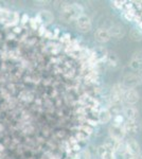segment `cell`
Masks as SVG:
<instances>
[{
    "label": "cell",
    "mask_w": 142,
    "mask_h": 159,
    "mask_svg": "<svg viewBox=\"0 0 142 159\" xmlns=\"http://www.w3.org/2000/svg\"><path fill=\"white\" fill-rule=\"evenodd\" d=\"M109 135L112 137V139L113 141H121L123 140L125 136V132L123 129V126L121 125H116V124H112L109 126Z\"/></svg>",
    "instance_id": "cell-1"
},
{
    "label": "cell",
    "mask_w": 142,
    "mask_h": 159,
    "mask_svg": "<svg viewBox=\"0 0 142 159\" xmlns=\"http://www.w3.org/2000/svg\"><path fill=\"white\" fill-rule=\"evenodd\" d=\"M142 79L137 74H128L124 78V81H123V84H124L125 87H127V89H134L135 87L141 84Z\"/></svg>",
    "instance_id": "cell-2"
},
{
    "label": "cell",
    "mask_w": 142,
    "mask_h": 159,
    "mask_svg": "<svg viewBox=\"0 0 142 159\" xmlns=\"http://www.w3.org/2000/svg\"><path fill=\"white\" fill-rule=\"evenodd\" d=\"M77 29L82 32H88L91 29V21L88 16L83 14L77 17Z\"/></svg>",
    "instance_id": "cell-3"
},
{
    "label": "cell",
    "mask_w": 142,
    "mask_h": 159,
    "mask_svg": "<svg viewBox=\"0 0 142 159\" xmlns=\"http://www.w3.org/2000/svg\"><path fill=\"white\" fill-rule=\"evenodd\" d=\"M123 99L127 104H136L139 101V93L135 89H127L123 92Z\"/></svg>",
    "instance_id": "cell-4"
},
{
    "label": "cell",
    "mask_w": 142,
    "mask_h": 159,
    "mask_svg": "<svg viewBox=\"0 0 142 159\" xmlns=\"http://www.w3.org/2000/svg\"><path fill=\"white\" fill-rule=\"evenodd\" d=\"M125 144H126V152L131 154V155L138 157L139 153H140V145H139V143L136 140L130 139L127 142H125Z\"/></svg>",
    "instance_id": "cell-5"
},
{
    "label": "cell",
    "mask_w": 142,
    "mask_h": 159,
    "mask_svg": "<svg viewBox=\"0 0 142 159\" xmlns=\"http://www.w3.org/2000/svg\"><path fill=\"white\" fill-rule=\"evenodd\" d=\"M94 38L99 43H107L110 39V33L107 30L98 29L94 33Z\"/></svg>",
    "instance_id": "cell-6"
},
{
    "label": "cell",
    "mask_w": 142,
    "mask_h": 159,
    "mask_svg": "<svg viewBox=\"0 0 142 159\" xmlns=\"http://www.w3.org/2000/svg\"><path fill=\"white\" fill-rule=\"evenodd\" d=\"M123 97V90L121 88L120 85H115L112 87V94H110V100H112V103L118 104L119 102L121 101Z\"/></svg>",
    "instance_id": "cell-7"
},
{
    "label": "cell",
    "mask_w": 142,
    "mask_h": 159,
    "mask_svg": "<svg viewBox=\"0 0 142 159\" xmlns=\"http://www.w3.org/2000/svg\"><path fill=\"white\" fill-rule=\"evenodd\" d=\"M123 129H124L125 134L127 133V134H130V135H134L137 133L138 124L136 123V121H130V120H127V121L125 122L124 126H123Z\"/></svg>",
    "instance_id": "cell-8"
},
{
    "label": "cell",
    "mask_w": 142,
    "mask_h": 159,
    "mask_svg": "<svg viewBox=\"0 0 142 159\" xmlns=\"http://www.w3.org/2000/svg\"><path fill=\"white\" fill-rule=\"evenodd\" d=\"M124 116L130 121H136L137 117H138V110L135 107H126L124 109Z\"/></svg>",
    "instance_id": "cell-9"
},
{
    "label": "cell",
    "mask_w": 142,
    "mask_h": 159,
    "mask_svg": "<svg viewBox=\"0 0 142 159\" xmlns=\"http://www.w3.org/2000/svg\"><path fill=\"white\" fill-rule=\"evenodd\" d=\"M99 151H100V155L102 156L103 159H116L112 150L106 147V145L105 147H101Z\"/></svg>",
    "instance_id": "cell-10"
},
{
    "label": "cell",
    "mask_w": 142,
    "mask_h": 159,
    "mask_svg": "<svg viewBox=\"0 0 142 159\" xmlns=\"http://www.w3.org/2000/svg\"><path fill=\"white\" fill-rule=\"evenodd\" d=\"M110 119H112V112L109 111L108 109H102L99 112V122L100 123H105L109 122Z\"/></svg>",
    "instance_id": "cell-11"
},
{
    "label": "cell",
    "mask_w": 142,
    "mask_h": 159,
    "mask_svg": "<svg viewBox=\"0 0 142 159\" xmlns=\"http://www.w3.org/2000/svg\"><path fill=\"white\" fill-rule=\"evenodd\" d=\"M112 150L117 151V152L120 153V154H124L126 152V144H125V142H123L122 140H121V141H115V144H113Z\"/></svg>",
    "instance_id": "cell-12"
},
{
    "label": "cell",
    "mask_w": 142,
    "mask_h": 159,
    "mask_svg": "<svg viewBox=\"0 0 142 159\" xmlns=\"http://www.w3.org/2000/svg\"><path fill=\"white\" fill-rule=\"evenodd\" d=\"M110 36H116V37H120L123 35V33H124V30H123V28L121 27V25H115L113 28H112V31H110Z\"/></svg>",
    "instance_id": "cell-13"
},
{
    "label": "cell",
    "mask_w": 142,
    "mask_h": 159,
    "mask_svg": "<svg viewBox=\"0 0 142 159\" xmlns=\"http://www.w3.org/2000/svg\"><path fill=\"white\" fill-rule=\"evenodd\" d=\"M131 39H133V40H136V42H138V40L142 39V33L139 30L133 29V30L131 31Z\"/></svg>",
    "instance_id": "cell-14"
},
{
    "label": "cell",
    "mask_w": 142,
    "mask_h": 159,
    "mask_svg": "<svg viewBox=\"0 0 142 159\" xmlns=\"http://www.w3.org/2000/svg\"><path fill=\"white\" fill-rule=\"evenodd\" d=\"M76 159H91L90 152H89V151H87V150L82 151V152H80L76 156Z\"/></svg>",
    "instance_id": "cell-15"
},
{
    "label": "cell",
    "mask_w": 142,
    "mask_h": 159,
    "mask_svg": "<svg viewBox=\"0 0 142 159\" xmlns=\"http://www.w3.org/2000/svg\"><path fill=\"white\" fill-rule=\"evenodd\" d=\"M123 157H124V159H138L137 156L131 155V154H128L127 152H125L124 154H123Z\"/></svg>",
    "instance_id": "cell-16"
},
{
    "label": "cell",
    "mask_w": 142,
    "mask_h": 159,
    "mask_svg": "<svg viewBox=\"0 0 142 159\" xmlns=\"http://www.w3.org/2000/svg\"><path fill=\"white\" fill-rule=\"evenodd\" d=\"M113 3H115V6L117 7H122L124 1H113Z\"/></svg>",
    "instance_id": "cell-17"
},
{
    "label": "cell",
    "mask_w": 142,
    "mask_h": 159,
    "mask_svg": "<svg viewBox=\"0 0 142 159\" xmlns=\"http://www.w3.org/2000/svg\"><path fill=\"white\" fill-rule=\"evenodd\" d=\"M139 159H142V156H140V158H139Z\"/></svg>",
    "instance_id": "cell-18"
},
{
    "label": "cell",
    "mask_w": 142,
    "mask_h": 159,
    "mask_svg": "<svg viewBox=\"0 0 142 159\" xmlns=\"http://www.w3.org/2000/svg\"><path fill=\"white\" fill-rule=\"evenodd\" d=\"M141 125H142V121H141Z\"/></svg>",
    "instance_id": "cell-19"
}]
</instances>
